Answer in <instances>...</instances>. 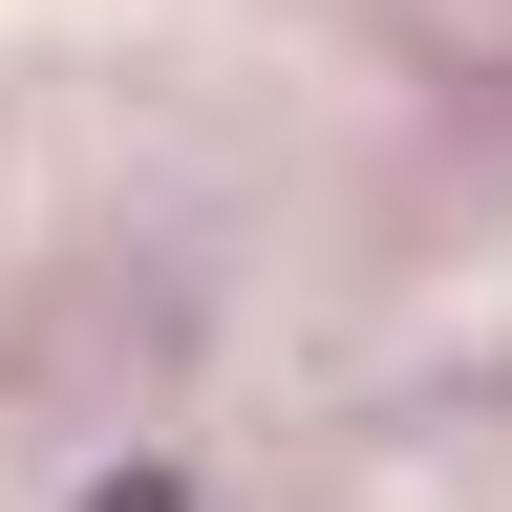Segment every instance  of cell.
Listing matches in <instances>:
<instances>
[{
  "instance_id": "6da1fadb",
  "label": "cell",
  "mask_w": 512,
  "mask_h": 512,
  "mask_svg": "<svg viewBox=\"0 0 512 512\" xmlns=\"http://www.w3.org/2000/svg\"><path fill=\"white\" fill-rule=\"evenodd\" d=\"M86 512H192V491H171V470H107V491H86Z\"/></svg>"
}]
</instances>
